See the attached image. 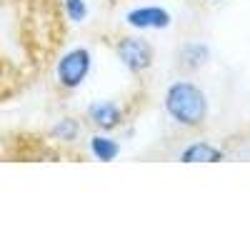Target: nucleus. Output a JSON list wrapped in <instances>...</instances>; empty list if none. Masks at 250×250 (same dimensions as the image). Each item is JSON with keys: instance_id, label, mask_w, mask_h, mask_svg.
<instances>
[{"instance_id": "obj_1", "label": "nucleus", "mask_w": 250, "mask_h": 250, "mask_svg": "<svg viewBox=\"0 0 250 250\" xmlns=\"http://www.w3.org/2000/svg\"><path fill=\"white\" fill-rule=\"evenodd\" d=\"M165 113L183 128H203L208 120V98L193 80H178L165 90Z\"/></svg>"}, {"instance_id": "obj_2", "label": "nucleus", "mask_w": 250, "mask_h": 250, "mask_svg": "<svg viewBox=\"0 0 250 250\" xmlns=\"http://www.w3.org/2000/svg\"><path fill=\"white\" fill-rule=\"evenodd\" d=\"M93 65V58L88 48H73L68 50L58 60L55 65V78H58V85L65 88V90H75L83 85V80L88 78Z\"/></svg>"}, {"instance_id": "obj_3", "label": "nucleus", "mask_w": 250, "mask_h": 250, "mask_svg": "<svg viewBox=\"0 0 250 250\" xmlns=\"http://www.w3.org/2000/svg\"><path fill=\"white\" fill-rule=\"evenodd\" d=\"M115 55H118V60H120L130 73L140 75V73H145V70L153 65L155 50H153V45H150L145 38H140V35H128V38H120L118 43H115Z\"/></svg>"}, {"instance_id": "obj_4", "label": "nucleus", "mask_w": 250, "mask_h": 250, "mask_svg": "<svg viewBox=\"0 0 250 250\" xmlns=\"http://www.w3.org/2000/svg\"><path fill=\"white\" fill-rule=\"evenodd\" d=\"M125 23L138 30H165L173 23V15L160 5H143L125 13Z\"/></svg>"}, {"instance_id": "obj_5", "label": "nucleus", "mask_w": 250, "mask_h": 250, "mask_svg": "<svg viewBox=\"0 0 250 250\" xmlns=\"http://www.w3.org/2000/svg\"><path fill=\"white\" fill-rule=\"evenodd\" d=\"M88 118L100 130H115L118 125L123 123V110L113 100H98V103H93V105L88 108Z\"/></svg>"}, {"instance_id": "obj_6", "label": "nucleus", "mask_w": 250, "mask_h": 250, "mask_svg": "<svg viewBox=\"0 0 250 250\" xmlns=\"http://www.w3.org/2000/svg\"><path fill=\"white\" fill-rule=\"evenodd\" d=\"M208 60H210V48L205 43H188V45H183V50L178 55V68L185 73H195Z\"/></svg>"}, {"instance_id": "obj_7", "label": "nucleus", "mask_w": 250, "mask_h": 250, "mask_svg": "<svg viewBox=\"0 0 250 250\" xmlns=\"http://www.w3.org/2000/svg\"><path fill=\"white\" fill-rule=\"evenodd\" d=\"M183 163H220L223 160V150L215 148V145L210 143H193V145H188V148L183 150L180 155Z\"/></svg>"}, {"instance_id": "obj_8", "label": "nucleus", "mask_w": 250, "mask_h": 250, "mask_svg": "<svg viewBox=\"0 0 250 250\" xmlns=\"http://www.w3.org/2000/svg\"><path fill=\"white\" fill-rule=\"evenodd\" d=\"M90 153L100 163H110L120 155V143L108 135H93L90 138Z\"/></svg>"}, {"instance_id": "obj_9", "label": "nucleus", "mask_w": 250, "mask_h": 250, "mask_svg": "<svg viewBox=\"0 0 250 250\" xmlns=\"http://www.w3.org/2000/svg\"><path fill=\"white\" fill-rule=\"evenodd\" d=\"M50 135L58 138V140H62V143H70V140H75L80 135V123L75 118H62V120H58L53 125Z\"/></svg>"}, {"instance_id": "obj_10", "label": "nucleus", "mask_w": 250, "mask_h": 250, "mask_svg": "<svg viewBox=\"0 0 250 250\" xmlns=\"http://www.w3.org/2000/svg\"><path fill=\"white\" fill-rule=\"evenodd\" d=\"M62 5H65V15L73 20V23H83V20L88 18L85 0H62Z\"/></svg>"}]
</instances>
